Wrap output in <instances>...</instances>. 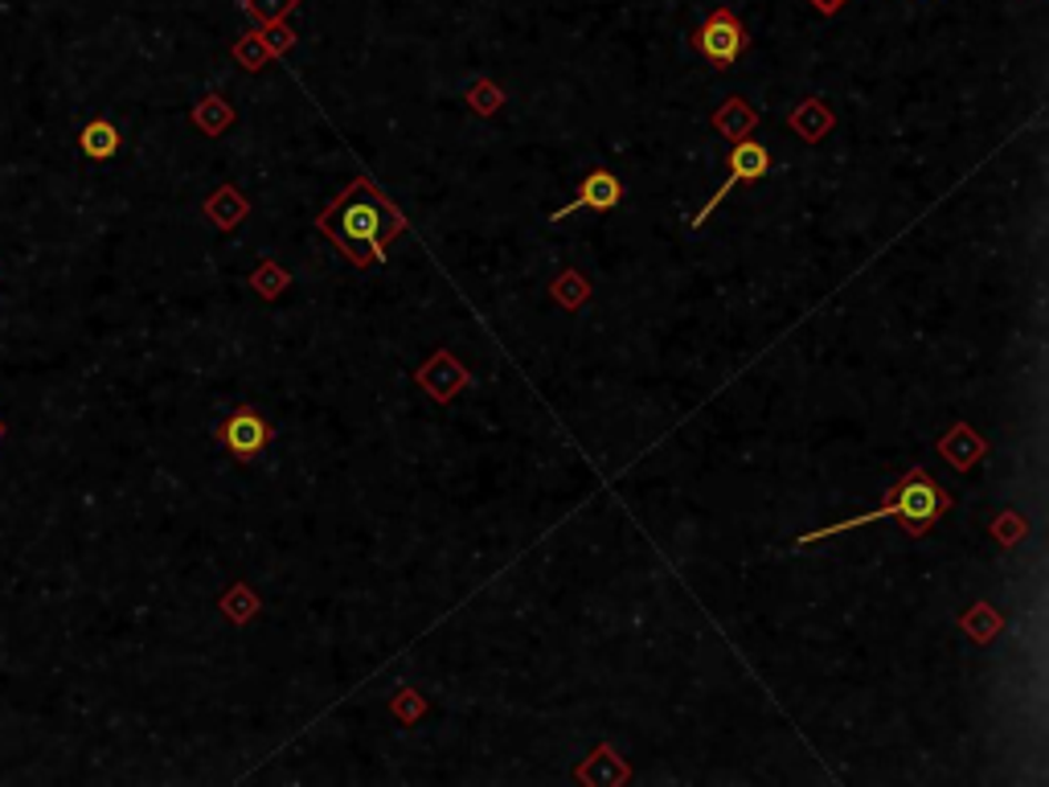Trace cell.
Segmentation results:
<instances>
[{
	"instance_id": "6da1fadb",
	"label": "cell",
	"mask_w": 1049,
	"mask_h": 787,
	"mask_svg": "<svg viewBox=\"0 0 1049 787\" xmlns=\"http://www.w3.org/2000/svg\"><path fill=\"white\" fill-rule=\"evenodd\" d=\"M316 231L328 243H337L353 258V267L374 272V267L386 263L390 246L398 243V234H406V217L398 214V205H390V197L377 190L374 181L353 177L316 214Z\"/></svg>"
},
{
	"instance_id": "7a4b0ae2",
	"label": "cell",
	"mask_w": 1049,
	"mask_h": 787,
	"mask_svg": "<svg viewBox=\"0 0 1049 787\" xmlns=\"http://www.w3.org/2000/svg\"><path fill=\"white\" fill-rule=\"evenodd\" d=\"M951 504H956V497L943 489L935 476L923 472V468H910V472L889 489V497L877 504V509H869V513L862 517H848V521H836V525H824V530L800 533L795 545H812V542H824V538H836V533L865 530V525L886 521V517H898L910 538H923V533H930L939 525V517L951 513Z\"/></svg>"
},
{
	"instance_id": "3957f363",
	"label": "cell",
	"mask_w": 1049,
	"mask_h": 787,
	"mask_svg": "<svg viewBox=\"0 0 1049 787\" xmlns=\"http://www.w3.org/2000/svg\"><path fill=\"white\" fill-rule=\"evenodd\" d=\"M746 45H751V38H746V25L739 21L734 9H713V13L701 21L697 33H693V50H697L713 70H730L746 54Z\"/></svg>"
},
{
	"instance_id": "277c9868",
	"label": "cell",
	"mask_w": 1049,
	"mask_h": 787,
	"mask_svg": "<svg viewBox=\"0 0 1049 787\" xmlns=\"http://www.w3.org/2000/svg\"><path fill=\"white\" fill-rule=\"evenodd\" d=\"M771 173V152L758 144V140H734V152H730V177L717 185V193H713L710 202L701 205L697 214L689 217V231H701V222L717 209V205L726 202L730 190H739V185H751V181H763Z\"/></svg>"
},
{
	"instance_id": "5b68a950",
	"label": "cell",
	"mask_w": 1049,
	"mask_h": 787,
	"mask_svg": "<svg viewBox=\"0 0 1049 787\" xmlns=\"http://www.w3.org/2000/svg\"><path fill=\"white\" fill-rule=\"evenodd\" d=\"M415 381H418V390L431 394L439 407H451L459 394L471 386V374L451 349H435V354L415 369Z\"/></svg>"
},
{
	"instance_id": "8992f818",
	"label": "cell",
	"mask_w": 1049,
	"mask_h": 787,
	"mask_svg": "<svg viewBox=\"0 0 1049 787\" xmlns=\"http://www.w3.org/2000/svg\"><path fill=\"white\" fill-rule=\"evenodd\" d=\"M217 439H222V448H226L234 460H258V456L271 448L275 431H271V422L263 419L255 407H238L222 422Z\"/></svg>"
},
{
	"instance_id": "52a82bcc",
	"label": "cell",
	"mask_w": 1049,
	"mask_h": 787,
	"mask_svg": "<svg viewBox=\"0 0 1049 787\" xmlns=\"http://www.w3.org/2000/svg\"><path fill=\"white\" fill-rule=\"evenodd\" d=\"M619 202H623V181H619L615 173H607V168H594L591 177H582L579 193H574V202H566L562 209H553L550 222H562V217L579 214V209L607 214V209H615Z\"/></svg>"
},
{
	"instance_id": "ba28073f",
	"label": "cell",
	"mask_w": 1049,
	"mask_h": 787,
	"mask_svg": "<svg viewBox=\"0 0 1049 787\" xmlns=\"http://www.w3.org/2000/svg\"><path fill=\"white\" fill-rule=\"evenodd\" d=\"M935 448H939V456L951 463L956 472H971V468L988 456V439H984L971 422H956V427H947V431L939 435Z\"/></svg>"
},
{
	"instance_id": "9c48e42d",
	"label": "cell",
	"mask_w": 1049,
	"mask_h": 787,
	"mask_svg": "<svg viewBox=\"0 0 1049 787\" xmlns=\"http://www.w3.org/2000/svg\"><path fill=\"white\" fill-rule=\"evenodd\" d=\"M787 127H792V132L804 140V144H821V140L836 127L833 103H828V99H821V95L800 99V103L792 108V115H787Z\"/></svg>"
},
{
	"instance_id": "30bf717a",
	"label": "cell",
	"mask_w": 1049,
	"mask_h": 787,
	"mask_svg": "<svg viewBox=\"0 0 1049 787\" xmlns=\"http://www.w3.org/2000/svg\"><path fill=\"white\" fill-rule=\"evenodd\" d=\"M574 779H579V784H594V787H619L632 779V767H628V759H619V750L611 747V743H599V747L579 763Z\"/></svg>"
},
{
	"instance_id": "8fae6325",
	"label": "cell",
	"mask_w": 1049,
	"mask_h": 787,
	"mask_svg": "<svg viewBox=\"0 0 1049 787\" xmlns=\"http://www.w3.org/2000/svg\"><path fill=\"white\" fill-rule=\"evenodd\" d=\"M710 123L722 140H746L754 127H758V111H754L742 95H730L726 103L710 115Z\"/></svg>"
},
{
	"instance_id": "7c38bea8",
	"label": "cell",
	"mask_w": 1049,
	"mask_h": 787,
	"mask_svg": "<svg viewBox=\"0 0 1049 787\" xmlns=\"http://www.w3.org/2000/svg\"><path fill=\"white\" fill-rule=\"evenodd\" d=\"M205 217L214 222L217 231H234V226H243L246 217H251V202L243 197V190H234V185H222V190L210 193V202H205Z\"/></svg>"
},
{
	"instance_id": "4fadbf2b",
	"label": "cell",
	"mask_w": 1049,
	"mask_h": 787,
	"mask_svg": "<svg viewBox=\"0 0 1049 787\" xmlns=\"http://www.w3.org/2000/svg\"><path fill=\"white\" fill-rule=\"evenodd\" d=\"M234 103H226L222 95H205L197 99V108H193V127L202 132V136H226L230 127H234Z\"/></svg>"
},
{
	"instance_id": "5bb4252c",
	"label": "cell",
	"mask_w": 1049,
	"mask_h": 787,
	"mask_svg": "<svg viewBox=\"0 0 1049 787\" xmlns=\"http://www.w3.org/2000/svg\"><path fill=\"white\" fill-rule=\"evenodd\" d=\"M959 627L968 632L971 644H992L996 636H1000V627H1005V620H1000V611L988 607V599H976L964 615H959Z\"/></svg>"
},
{
	"instance_id": "9a60e30c",
	"label": "cell",
	"mask_w": 1049,
	"mask_h": 787,
	"mask_svg": "<svg viewBox=\"0 0 1049 787\" xmlns=\"http://www.w3.org/2000/svg\"><path fill=\"white\" fill-rule=\"evenodd\" d=\"M120 127L111 120H91L86 127L79 132V149L91 156V161H111L115 152H120Z\"/></svg>"
},
{
	"instance_id": "2e32d148",
	"label": "cell",
	"mask_w": 1049,
	"mask_h": 787,
	"mask_svg": "<svg viewBox=\"0 0 1049 787\" xmlns=\"http://www.w3.org/2000/svg\"><path fill=\"white\" fill-rule=\"evenodd\" d=\"M217 607H222V615H226V620H234V624L243 627V624H251V620H255L258 611H263V599H258L246 583H234L226 595L217 599Z\"/></svg>"
},
{
	"instance_id": "e0dca14e",
	"label": "cell",
	"mask_w": 1049,
	"mask_h": 787,
	"mask_svg": "<svg viewBox=\"0 0 1049 787\" xmlns=\"http://www.w3.org/2000/svg\"><path fill=\"white\" fill-rule=\"evenodd\" d=\"M550 296L562 304L566 313H579L582 304L591 299V284L582 279V272H574V267H566L558 279H553V287H550Z\"/></svg>"
},
{
	"instance_id": "ac0fdd59",
	"label": "cell",
	"mask_w": 1049,
	"mask_h": 787,
	"mask_svg": "<svg viewBox=\"0 0 1049 787\" xmlns=\"http://www.w3.org/2000/svg\"><path fill=\"white\" fill-rule=\"evenodd\" d=\"M287 284H292V275L283 272L275 258H263L255 272H251V292H255L258 299H279L283 292H287Z\"/></svg>"
},
{
	"instance_id": "d6986e66",
	"label": "cell",
	"mask_w": 1049,
	"mask_h": 787,
	"mask_svg": "<svg viewBox=\"0 0 1049 787\" xmlns=\"http://www.w3.org/2000/svg\"><path fill=\"white\" fill-rule=\"evenodd\" d=\"M234 62L246 70V74H258V70H267V62H275L267 50V41H263V33H243V38L234 41Z\"/></svg>"
},
{
	"instance_id": "ffe728a7",
	"label": "cell",
	"mask_w": 1049,
	"mask_h": 787,
	"mask_svg": "<svg viewBox=\"0 0 1049 787\" xmlns=\"http://www.w3.org/2000/svg\"><path fill=\"white\" fill-rule=\"evenodd\" d=\"M464 103H468L476 115H497L500 103H505V91H500L492 79H476L468 82V91H464Z\"/></svg>"
},
{
	"instance_id": "44dd1931",
	"label": "cell",
	"mask_w": 1049,
	"mask_h": 787,
	"mask_svg": "<svg viewBox=\"0 0 1049 787\" xmlns=\"http://www.w3.org/2000/svg\"><path fill=\"white\" fill-rule=\"evenodd\" d=\"M390 709H394V718L403 722V726H410V722H418L422 714H427V697H422L418 689H410V685H403V689L394 693Z\"/></svg>"
},
{
	"instance_id": "7402d4cb",
	"label": "cell",
	"mask_w": 1049,
	"mask_h": 787,
	"mask_svg": "<svg viewBox=\"0 0 1049 787\" xmlns=\"http://www.w3.org/2000/svg\"><path fill=\"white\" fill-rule=\"evenodd\" d=\"M299 0H243V9L255 17L258 25H271V21H287V13L296 9Z\"/></svg>"
},
{
	"instance_id": "603a6c76",
	"label": "cell",
	"mask_w": 1049,
	"mask_h": 787,
	"mask_svg": "<svg viewBox=\"0 0 1049 787\" xmlns=\"http://www.w3.org/2000/svg\"><path fill=\"white\" fill-rule=\"evenodd\" d=\"M1025 533H1029V521H1025L1021 513H1012V509H1005V513L992 521V538L1000 545H1017Z\"/></svg>"
},
{
	"instance_id": "cb8c5ba5",
	"label": "cell",
	"mask_w": 1049,
	"mask_h": 787,
	"mask_svg": "<svg viewBox=\"0 0 1049 787\" xmlns=\"http://www.w3.org/2000/svg\"><path fill=\"white\" fill-rule=\"evenodd\" d=\"M258 33H263V41H267L271 58H283L292 45H296V29L287 25V21H271V25H263Z\"/></svg>"
},
{
	"instance_id": "d4e9b609",
	"label": "cell",
	"mask_w": 1049,
	"mask_h": 787,
	"mask_svg": "<svg viewBox=\"0 0 1049 787\" xmlns=\"http://www.w3.org/2000/svg\"><path fill=\"white\" fill-rule=\"evenodd\" d=\"M807 4H812L816 13H824V17H836L848 4V0H807Z\"/></svg>"
},
{
	"instance_id": "484cf974",
	"label": "cell",
	"mask_w": 1049,
	"mask_h": 787,
	"mask_svg": "<svg viewBox=\"0 0 1049 787\" xmlns=\"http://www.w3.org/2000/svg\"><path fill=\"white\" fill-rule=\"evenodd\" d=\"M0 435H4V422H0Z\"/></svg>"
}]
</instances>
